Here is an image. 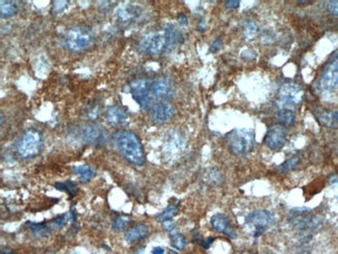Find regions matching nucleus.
Here are the masks:
<instances>
[{"mask_svg": "<svg viewBox=\"0 0 338 254\" xmlns=\"http://www.w3.org/2000/svg\"><path fill=\"white\" fill-rule=\"evenodd\" d=\"M114 139L119 152L128 163L135 166L145 164L144 148L137 135L128 131H120L115 134Z\"/></svg>", "mask_w": 338, "mask_h": 254, "instance_id": "obj_1", "label": "nucleus"}, {"mask_svg": "<svg viewBox=\"0 0 338 254\" xmlns=\"http://www.w3.org/2000/svg\"><path fill=\"white\" fill-rule=\"evenodd\" d=\"M93 30L87 26H75L68 31L65 45L71 52L79 53L90 48L94 43Z\"/></svg>", "mask_w": 338, "mask_h": 254, "instance_id": "obj_2", "label": "nucleus"}, {"mask_svg": "<svg viewBox=\"0 0 338 254\" xmlns=\"http://www.w3.org/2000/svg\"><path fill=\"white\" fill-rule=\"evenodd\" d=\"M229 148L234 154H247L255 146V133L250 129H235L227 135Z\"/></svg>", "mask_w": 338, "mask_h": 254, "instance_id": "obj_3", "label": "nucleus"}, {"mask_svg": "<svg viewBox=\"0 0 338 254\" xmlns=\"http://www.w3.org/2000/svg\"><path fill=\"white\" fill-rule=\"evenodd\" d=\"M139 48L142 52L148 53L150 55H161L171 52L163 30L151 31V33L145 35L140 41Z\"/></svg>", "mask_w": 338, "mask_h": 254, "instance_id": "obj_4", "label": "nucleus"}, {"mask_svg": "<svg viewBox=\"0 0 338 254\" xmlns=\"http://www.w3.org/2000/svg\"><path fill=\"white\" fill-rule=\"evenodd\" d=\"M43 146L42 134L35 130L29 129L24 133L18 143V153L23 158H31L37 156Z\"/></svg>", "mask_w": 338, "mask_h": 254, "instance_id": "obj_5", "label": "nucleus"}, {"mask_svg": "<svg viewBox=\"0 0 338 254\" xmlns=\"http://www.w3.org/2000/svg\"><path fill=\"white\" fill-rule=\"evenodd\" d=\"M338 86V50L335 51L324 66L319 79L318 87L321 91H332Z\"/></svg>", "mask_w": 338, "mask_h": 254, "instance_id": "obj_6", "label": "nucleus"}, {"mask_svg": "<svg viewBox=\"0 0 338 254\" xmlns=\"http://www.w3.org/2000/svg\"><path fill=\"white\" fill-rule=\"evenodd\" d=\"M153 81L146 78H138L130 82V94L132 98L137 102L141 109L147 111L151 110V100H150V93Z\"/></svg>", "mask_w": 338, "mask_h": 254, "instance_id": "obj_7", "label": "nucleus"}, {"mask_svg": "<svg viewBox=\"0 0 338 254\" xmlns=\"http://www.w3.org/2000/svg\"><path fill=\"white\" fill-rule=\"evenodd\" d=\"M303 96V89L298 83L286 82L279 89L277 103L283 109H286L287 107H295L301 103Z\"/></svg>", "mask_w": 338, "mask_h": 254, "instance_id": "obj_8", "label": "nucleus"}, {"mask_svg": "<svg viewBox=\"0 0 338 254\" xmlns=\"http://www.w3.org/2000/svg\"><path fill=\"white\" fill-rule=\"evenodd\" d=\"M274 216L265 209H257L250 213L246 218V223L254 229V237H260L274 223Z\"/></svg>", "mask_w": 338, "mask_h": 254, "instance_id": "obj_9", "label": "nucleus"}, {"mask_svg": "<svg viewBox=\"0 0 338 254\" xmlns=\"http://www.w3.org/2000/svg\"><path fill=\"white\" fill-rule=\"evenodd\" d=\"M172 93V83L167 77H160L153 81L150 93V100L152 108L161 101H167Z\"/></svg>", "mask_w": 338, "mask_h": 254, "instance_id": "obj_10", "label": "nucleus"}, {"mask_svg": "<svg viewBox=\"0 0 338 254\" xmlns=\"http://www.w3.org/2000/svg\"><path fill=\"white\" fill-rule=\"evenodd\" d=\"M286 137L287 133L285 126L281 124H274L268 129L264 138V143L270 149L279 150L284 147Z\"/></svg>", "mask_w": 338, "mask_h": 254, "instance_id": "obj_11", "label": "nucleus"}, {"mask_svg": "<svg viewBox=\"0 0 338 254\" xmlns=\"http://www.w3.org/2000/svg\"><path fill=\"white\" fill-rule=\"evenodd\" d=\"M175 114L174 107L168 101H161L156 103L151 109L150 118L155 124H162L170 120Z\"/></svg>", "mask_w": 338, "mask_h": 254, "instance_id": "obj_12", "label": "nucleus"}, {"mask_svg": "<svg viewBox=\"0 0 338 254\" xmlns=\"http://www.w3.org/2000/svg\"><path fill=\"white\" fill-rule=\"evenodd\" d=\"M83 139L88 144L96 145L105 142L107 132L103 126L96 123H91L87 125L83 130Z\"/></svg>", "mask_w": 338, "mask_h": 254, "instance_id": "obj_13", "label": "nucleus"}, {"mask_svg": "<svg viewBox=\"0 0 338 254\" xmlns=\"http://www.w3.org/2000/svg\"><path fill=\"white\" fill-rule=\"evenodd\" d=\"M107 121L114 127H123L129 123V117L124 110L117 105H112L107 109Z\"/></svg>", "mask_w": 338, "mask_h": 254, "instance_id": "obj_14", "label": "nucleus"}, {"mask_svg": "<svg viewBox=\"0 0 338 254\" xmlns=\"http://www.w3.org/2000/svg\"><path fill=\"white\" fill-rule=\"evenodd\" d=\"M210 224H212L213 228L218 232L224 234L231 239H234L236 237L234 229L230 225L229 219L223 214H217V215L213 216V218L210 220Z\"/></svg>", "mask_w": 338, "mask_h": 254, "instance_id": "obj_15", "label": "nucleus"}, {"mask_svg": "<svg viewBox=\"0 0 338 254\" xmlns=\"http://www.w3.org/2000/svg\"><path fill=\"white\" fill-rule=\"evenodd\" d=\"M116 13H117L118 19L122 23L127 24L130 21L140 17L141 9L137 6H133V5H123V6H120L117 9Z\"/></svg>", "mask_w": 338, "mask_h": 254, "instance_id": "obj_16", "label": "nucleus"}, {"mask_svg": "<svg viewBox=\"0 0 338 254\" xmlns=\"http://www.w3.org/2000/svg\"><path fill=\"white\" fill-rule=\"evenodd\" d=\"M148 234H149L148 226L143 223H140L134 225L133 227H131L126 231L125 240L128 244H134L144 240Z\"/></svg>", "mask_w": 338, "mask_h": 254, "instance_id": "obj_17", "label": "nucleus"}, {"mask_svg": "<svg viewBox=\"0 0 338 254\" xmlns=\"http://www.w3.org/2000/svg\"><path fill=\"white\" fill-rule=\"evenodd\" d=\"M319 122L328 129H337L338 127V111L325 110L318 114Z\"/></svg>", "mask_w": 338, "mask_h": 254, "instance_id": "obj_18", "label": "nucleus"}, {"mask_svg": "<svg viewBox=\"0 0 338 254\" xmlns=\"http://www.w3.org/2000/svg\"><path fill=\"white\" fill-rule=\"evenodd\" d=\"M74 173L76 175H78L80 178V181L82 183H84V182H88L89 180H91L95 176L96 171L88 165H81V166L74 167Z\"/></svg>", "mask_w": 338, "mask_h": 254, "instance_id": "obj_19", "label": "nucleus"}, {"mask_svg": "<svg viewBox=\"0 0 338 254\" xmlns=\"http://www.w3.org/2000/svg\"><path fill=\"white\" fill-rule=\"evenodd\" d=\"M18 12V7L14 2H9V0H3L0 3V15L2 18H10L14 16Z\"/></svg>", "mask_w": 338, "mask_h": 254, "instance_id": "obj_20", "label": "nucleus"}, {"mask_svg": "<svg viewBox=\"0 0 338 254\" xmlns=\"http://www.w3.org/2000/svg\"><path fill=\"white\" fill-rule=\"evenodd\" d=\"M276 118H277L279 124H281L283 126L292 125L295 121L294 113L288 109H282L281 111H279Z\"/></svg>", "mask_w": 338, "mask_h": 254, "instance_id": "obj_21", "label": "nucleus"}, {"mask_svg": "<svg viewBox=\"0 0 338 254\" xmlns=\"http://www.w3.org/2000/svg\"><path fill=\"white\" fill-rule=\"evenodd\" d=\"M300 162V158L298 155H293L291 157H289L288 160H286L283 164H281L280 166H278L277 171L280 173H288L290 171H292Z\"/></svg>", "mask_w": 338, "mask_h": 254, "instance_id": "obj_22", "label": "nucleus"}, {"mask_svg": "<svg viewBox=\"0 0 338 254\" xmlns=\"http://www.w3.org/2000/svg\"><path fill=\"white\" fill-rule=\"evenodd\" d=\"M178 211H179V207L177 205H171V206H168L165 210H163L161 214L156 216V220L158 222H162V223H164V222H166V221L172 220V218L174 216H176L178 214Z\"/></svg>", "mask_w": 338, "mask_h": 254, "instance_id": "obj_23", "label": "nucleus"}, {"mask_svg": "<svg viewBox=\"0 0 338 254\" xmlns=\"http://www.w3.org/2000/svg\"><path fill=\"white\" fill-rule=\"evenodd\" d=\"M168 235H170V237H171L172 246L175 249L182 250L184 248V246H185V239H184V237L180 232H178L176 230V228L173 229V230H171V231H168Z\"/></svg>", "mask_w": 338, "mask_h": 254, "instance_id": "obj_24", "label": "nucleus"}, {"mask_svg": "<svg viewBox=\"0 0 338 254\" xmlns=\"http://www.w3.org/2000/svg\"><path fill=\"white\" fill-rule=\"evenodd\" d=\"M55 187L60 190H64V192L70 194L72 196H74L77 192L76 184L71 180H68L66 182H57V183H55Z\"/></svg>", "mask_w": 338, "mask_h": 254, "instance_id": "obj_25", "label": "nucleus"}, {"mask_svg": "<svg viewBox=\"0 0 338 254\" xmlns=\"http://www.w3.org/2000/svg\"><path fill=\"white\" fill-rule=\"evenodd\" d=\"M26 226H28L32 231L33 234H35L36 236H43V235H47V225L44 224V223H31V222H26Z\"/></svg>", "mask_w": 338, "mask_h": 254, "instance_id": "obj_26", "label": "nucleus"}, {"mask_svg": "<svg viewBox=\"0 0 338 254\" xmlns=\"http://www.w3.org/2000/svg\"><path fill=\"white\" fill-rule=\"evenodd\" d=\"M70 220H71V218H70V213H69V214L64 215V216L57 217L56 219H54L53 221L50 222L49 225L52 228H61L67 224V222L70 221Z\"/></svg>", "mask_w": 338, "mask_h": 254, "instance_id": "obj_27", "label": "nucleus"}, {"mask_svg": "<svg viewBox=\"0 0 338 254\" xmlns=\"http://www.w3.org/2000/svg\"><path fill=\"white\" fill-rule=\"evenodd\" d=\"M129 222V219L124 216H119L113 221V229L114 230H123L126 228Z\"/></svg>", "mask_w": 338, "mask_h": 254, "instance_id": "obj_28", "label": "nucleus"}, {"mask_svg": "<svg viewBox=\"0 0 338 254\" xmlns=\"http://www.w3.org/2000/svg\"><path fill=\"white\" fill-rule=\"evenodd\" d=\"M100 114V108L98 104H94V105H90V108L87 111V116L90 119H96Z\"/></svg>", "mask_w": 338, "mask_h": 254, "instance_id": "obj_29", "label": "nucleus"}, {"mask_svg": "<svg viewBox=\"0 0 338 254\" xmlns=\"http://www.w3.org/2000/svg\"><path fill=\"white\" fill-rule=\"evenodd\" d=\"M326 7H327L328 11L331 14H333L335 16H338V0H332V2H327Z\"/></svg>", "mask_w": 338, "mask_h": 254, "instance_id": "obj_30", "label": "nucleus"}, {"mask_svg": "<svg viewBox=\"0 0 338 254\" xmlns=\"http://www.w3.org/2000/svg\"><path fill=\"white\" fill-rule=\"evenodd\" d=\"M256 34V25L254 22L248 23L246 27V35L247 37H253Z\"/></svg>", "mask_w": 338, "mask_h": 254, "instance_id": "obj_31", "label": "nucleus"}, {"mask_svg": "<svg viewBox=\"0 0 338 254\" xmlns=\"http://www.w3.org/2000/svg\"><path fill=\"white\" fill-rule=\"evenodd\" d=\"M241 5V2L239 0H228V2H225V7L229 10H235L238 9Z\"/></svg>", "mask_w": 338, "mask_h": 254, "instance_id": "obj_32", "label": "nucleus"}, {"mask_svg": "<svg viewBox=\"0 0 338 254\" xmlns=\"http://www.w3.org/2000/svg\"><path fill=\"white\" fill-rule=\"evenodd\" d=\"M67 4H68V2H55L54 3V10L59 13V12L65 10V8L67 7Z\"/></svg>", "mask_w": 338, "mask_h": 254, "instance_id": "obj_33", "label": "nucleus"}, {"mask_svg": "<svg viewBox=\"0 0 338 254\" xmlns=\"http://www.w3.org/2000/svg\"><path fill=\"white\" fill-rule=\"evenodd\" d=\"M222 46V40L221 39H217L210 46V52H217Z\"/></svg>", "mask_w": 338, "mask_h": 254, "instance_id": "obj_34", "label": "nucleus"}, {"mask_svg": "<svg viewBox=\"0 0 338 254\" xmlns=\"http://www.w3.org/2000/svg\"><path fill=\"white\" fill-rule=\"evenodd\" d=\"M178 21H179V23H180L181 25H187V24H188V20H187L186 16L183 15V14H180V15L178 16Z\"/></svg>", "mask_w": 338, "mask_h": 254, "instance_id": "obj_35", "label": "nucleus"}, {"mask_svg": "<svg viewBox=\"0 0 338 254\" xmlns=\"http://www.w3.org/2000/svg\"><path fill=\"white\" fill-rule=\"evenodd\" d=\"M214 241H215V239H214V238H209V239L205 240L204 242H203V244H202L203 248H205V249L209 248V246L213 244V242H214Z\"/></svg>", "mask_w": 338, "mask_h": 254, "instance_id": "obj_36", "label": "nucleus"}, {"mask_svg": "<svg viewBox=\"0 0 338 254\" xmlns=\"http://www.w3.org/2000/svg\"><path fill=\"white\" fill-rule=\"evenodd\" d=\"M151 254H164V249L162 247H154Z\"/></svg>", "mask_w": 338, "mask_h": 254, "instance_id": "obj_37", "label": "nucleus"}, {"mask_svg": "<svg viewBox=\"0 0 338 254\" xmlns=\"http://www.w3.org/2000/svg\"><path fill=\"white\" fill-rule=\"evenodd\" d=\"M168 254H176V253H175V252H170Z\"/></svg>", "mask_w": 338, "mask_h": 254, "instance_id": "obj_38", "label": "nucleus"}]
</instances>
